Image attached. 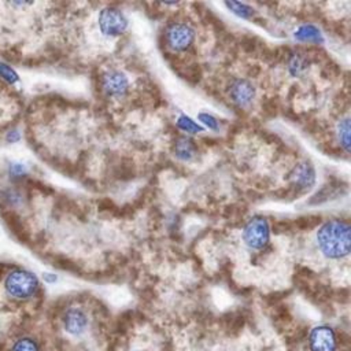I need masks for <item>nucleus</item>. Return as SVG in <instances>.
<instances>
[{
	"instance_id": "2eb2a0df",
	"label": "nucleus",
	"mask_w": 351,
	"mask_h": 351,
	"mask_svg": "<svg viewBox=\"0 0 351 351\" xmlns=\"http://www.w3.org/2000/svg\"><path fill=\"white\" fill-rule=\"evenodd\" d=\"M176 123H177V126H178L182 132H185V133H188V134H196V133H200V132L204 130L203 126H200L199 123H196V122H195L191 117H188L186 114H180L178 118H177V121H176Z\"/></svg>"
},
{
	"instance_id": "dca6fc26",
	"label": "nucleus",
	"mask_w": 351,
	"mask_h": 351,
	"mask_svg": "<svg viewBox=\"0 0 351 351\" xmlns=\"http://www.w3.org/2000/svg\"><path fill=\"white\" fill-rule=\"evenodd\" d=\"M10 351H40V346L33 337L23 336L14 341Z\"/></svg>"
},
{
	"instance_id": "ddd939ff",
	"label": "nucleus",
	"mask_w": 351,
	"mask_h": 351,
	"mask_svg": "<svg viewBox=\"0 0 351 351\" xmlns=\"http://www.w3.org/2000/svg\"><path fill=\"white\" fill-rule=\"evenodd\" d=\"M308 66V60L302 52H293L288 59V73L292 77L302 75Z\"/></svg>"
},
{
	"instance_id": "9d476101",
	"label": "nucleus",
	"mask_w": 351,
	"mask_h": 351,
	"mask_svg": "<svg viewBox=\"0 0 351 351\" xmlns=\"http://www.w3.org/2000/svg\"><path fill=\"white\" fill-rule=\"evenodd\" d=\"M289 178L299 189H310L315 182V169L310 162L303 160L292 169Z\"/></svg>"
},
{
	"instance_id": "20e7f679",
	"label": "nucleus",
	"mask_w": 351,
	"mask_h": 351,
	"mask_svg": "<svg viewBox=\"0 0 351 351\" xmlns=\"http://www.w3.org/2000/svg\"><path fill=\"white\" fill-rule=\"evenodd\" d=\"M167 47L174 52H184L195 41V29L186 22H171L165 30Z\"/></svg>"
},
{
	"instance_id": "a211bd4d",
	"label": "nucleus",
	"mask_w": 351,
	"mask_h": 351,
	"mask_svg": "<svg viewBox=\"0 0 351 351\" xmlns=\"http://www.w3.org/2000/svg\"><path fill=\"white\" fill-rule=\"evenodd\" d=\"M0 78L4 81V84H14L18 81L16 73L4 63H0Z\"/></svg>"
},
{
	"instance_id": "f8f14e48",
	"label": "nucleus",
	"mask_w": 351,
	"mask_h": 351,
	"mask_svg": "<svg viewBox=\"0 0 351 351\" xmlns=\"http://www.w3.org/2000/svg\"><path fill=\"white\" fill-rule=\"evenodd\" d=\"M293 37L303 43H315V44L324 43V36H322L321 30L313 23H304V25L299 26L295 30Z\"/></svg>"
},
{
	"instance_id": "aec40b11",
	"label": "nucleus",
	"mask_w": 351,
	"mask_h": 351,
	"mask_svg": "<svg viewBox=\"0 0 351 351\" xmlns=\"http://www.w3.org/2000/svg\"><path fill=\"white\" fill-rule=\"evenodd\" d=\"M26 167L22 165V163H11L10 167H8V174L11 178L14 180H21L26 176Z\"/></svg>"
},
{
	"instance_id": "6e6552de",
	"label": "nucleus",
	"mask_w": 351,
	"mask_h": 351,
	"mask_svg": "<svg viewBox=\"0 0 351 351\" xmlns=\"http://www.w3.org/2000/svg\"><path fill=\"white\" fill-rule=\"evenodd\" d=\"M229 97L236 106L245 107L254 100L255 88L251 81L245 78H236L229 85Z\"/></svg>"
},
{
	"instance_id": "423d86ee",
	"label": "nucleus",
	"mask_w": 351,
	"mask_h": 351,
	"mask_svg": "<svg viewBox=\"0 0 351 351\" xmlns=\"http://www.w3.org/2000/svg\"><path fill=\"white\" fill-rule=\"evenodd\" d=\"M100 85L108 97H122L129 90V78L121 70H107L101 74Z\"/></svg>"
},
{
	"instance_id": "9b49d317",
	"label": "nucleus",
	"mask_w": 351,
	"mask_h": 351,
	"mask_svg": "<svg viewBox=\"0 0 351 351\" xmlns=\"http://www.w3.org/2000/svg\"><path fill=\"white\" fill-rule=\"evenodd\" d=\"M173 154L177 159H180L182 162H189L196 156L197 148L191 137L180 136L176 138V141L173 144Z\"/></svg>"
},
{
	"instance_id": "7ed1b4c3",
	"label": "nucleus",
	"mask_w": 351,
	"mask_h": 351,
	"mask_svg": "<svg viewBox=\"0 0 351 351\" xmlns=\"http://www.w3.org/2000/svg\"><path fill=\"white\" fill-rule=\"evenodd\" d=\"M243 240L251 250H262L270 240V226L265 217L250 218L243 228Z\"/></svg>"
},
{
	"instance_id": "f257e3e1",
	"label": "nucleus",
	"mask_w": 351,
	"mask_h": 351,
	"mask_svg": "<svg viewBox=\"0 0 351 351\" xmlns=\"http://www.w3.org/2000/svg\"><path fill=\"white\" fill-rule=\"evenodd\" d=\"M350 230V223L343 219H329L324 222L315 233L319 251L330 259L347 256L351 245Z\"/></svg>"
},
{
	"instance_id": "0eeeda50",
	"label": "nucleus",
	"mask_w": 351,
	"mask_h": 351,
	"mask_svg": "<svg viewBox=\"0 0 351 351\" xmlns=\"http://www.w3.org/2000/svg\"><path fill=\"white\" fill-rule=\"evenodd\" d=\"M310 348L311 351H335L336 350V335L332 328L326 325L315 326L310 332Z\"/></svg>"
},
{
	"instance_id": "39448f33",
	"label": "nucleus",
	"mask_w": 351,
	"mask_h": 351,
	"mask_svg": "<svg viewBox=\"0 0 351 351\" xmlns=\"http://www.w3.org/2000/svg\"><path fill=\"white\" fill-rule=\"evenodd\" d=\"M97 26L103 36L118 37L128 27V18L115 7H104L97 16Z\"/></svg>"
},
{
	"instance_id": "1a4fd4ad",
	"label": "nucleus",
	"mask_w": 351,
	"mask_h": 351,
	"mask_svg": "<svg viewBox=\"0 0 351 351\" xmlns=\"http://www.w3.org/2000/svg\"><path fill=\"white\" fill-rule=\"evenodd\" d=\"M62 325L67 333L73 336H78L86 329L88 318L81 308L70 307L62 315Z\"/></svg>"
},
{
	"instance_id": "f03ea898",
	"label": "nucleus",
	"mask_w": 351,
	"mask_h": 351,
	"mask_svg": "<svg viewBox=\"0 0 351 351\" xmlns=\"http://www.w3.org/2000/svg\"><path fill=\"white\" fill-rule=\"evenodd\" d=\"M40 288L37 276L26 269H14L4 278L5 293L16 300L32 299Z\"/></svg>"
},
{
	"instance_id": "4be33fe9",
	"label": "nucleus",
	"mask_w": 351,
	"mask_h": 351,
	"mask_svg": "<svg viewBox=\"0 0 351 351\" xmlns=\"http://www.w3.org/2000/svg\"><path fill=\"white\" fill-rule=\"evenodd\" d=\"M44 280L47 281V282H55L56 281V276L55 274H52V273H44Z\"/></svg>"
},
{
	"instance_id": "4468645a",
	"label": "nucleus",
	"mask_w": 351,
	"mask_h": 351,
	"mask_svg": "<svg viewBox=\"0 0 351 351\" xmlns=\"http://www.w3.org/2000/svg\"><path fill=\"white\" fill-rule=\"evenodd\" d=\"M225 7L232 14H234L239 18H243V19H250L255 12V10L251 5H248L245 3H240V1H226Z\"/></svg>"
},
{
	"instance_id": "f3484780",
	"label": "nucleus",
	"mask_w": 351,
	"mask_h": 351,
	"mask_svg": "<svg viewBox=\"0 0 351 351\" xmlns=\"http://www.w3.org/2000/svg\"><path fill=\"white\" fill-rule=\"evenodd\" d=\"M337 137L340 145L348 152L350 151V119L346 117L337 125Z\"/></svg>"
},
{
	"instance_id": "412c9836",
	"label": "nucleus",
	"mask_w": 351,
	"mask_h": 351,
	"mask_svg": "<svg viewBox=\"0 0 351 351\" xmlns=\"http://www.w3.org/2000/svg\"><path fill=\"white\" fill-rule=\"evenodd\" d=\"M19 132H10L8 134H7V140H8V143H15L16 140H19Z\"/></svg>"
},
{
	"instance_id": "6ab92c4d",
	"label": "nucleus",
	"mask_w": 351,
	"mask_h": 351,
	"mask_svg": "<svg viewBox=\"0 0 351 351\" xmlns=\"http://www.w3.org/2000/svg\"><path fill=\"white\" fill-rule=\"evenodd\" d=\"M197 118H199V121H200L202 123H204L208 129H211V130H218V129H219V121H218L214 115H211V114H208V112H199Z\"/></svg>"
}]
</instances>
